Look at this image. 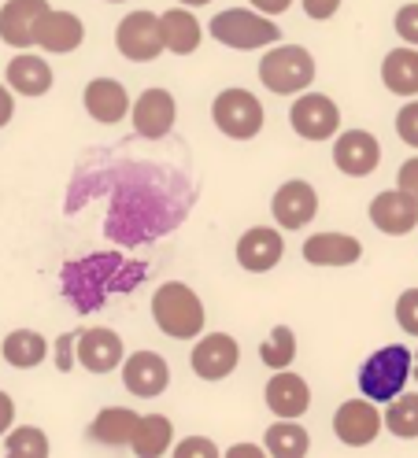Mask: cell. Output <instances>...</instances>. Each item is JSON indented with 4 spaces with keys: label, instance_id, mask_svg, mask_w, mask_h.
Masks as SVG:
<instances>
[{
    "label": "cell",
    "instance_id": "30bf717a",
    "mask_svg": "<svg viewBox=\"0 0 418 458\" xmlns=\"http://www.w3.org/2000/svg\"><path fill=\"white\" fill-rule=\"evenodd\" d=\"M237 340L226 336V333H211V336H200L197 348H192L189 362H192V374H197L200 381H222L230 377L237 369Z\"/></svg>",
    "mask_w": 418,
    "mask_h": 458
},
{
    "label": "cell",
    "instance_id": "277c9868",
    "mask_svg": "<svg viewBox=\"0 0 418 458\" xmlns=\"http://www.w3.org/2000/svg\"><path fill=\"white\" fill-rule=\"evenodd\" d=\"M211 38L218 45H230V48H263V45H274V41H282V30L274 26L270 15L263 12H244V8H230V12H218L211 19Z\"/></svg>",
    "mask_w": 418,
    "mask_h": 458
},
{
    "label": "cell",
    "instance_id": "cb8c5ba5",
    "mask_svg": "<svg viewBox=\"0 0 418 458\" xmlns=\"http://www.w3.org/2000/svg\"><path fill=\"white\" fill-rule=\"evenodd\" d=\"M381 81L397 97H418V48H393L381 60Z\"/></svg>",
    "mask_w": 418,
    "mask_h": 458
},
{
    "label": "cell",
    "instance_id": "d590c367",
    "mask_svg": "<svg viewBox=\"0 0 418 458\" xmlns=\"http://www.w3.org/2000/svg\"><path fill=\"white\" fill-rule=\"evenodd\" d=\"M397 182H400V192H407V196L414 199V204H418V156H414V159H407V163L400 166Z\"/></svg>",
    "mask_w": 418,
    "mask_h": 458
},
{
    "label": "cell",
    "instance_id": "7c38bea8",
    "mask_svg": "<svg viewBox=\"0 0 418 458\" xmlns=\"http://www.w3.org/2000/svg\"><path fill=\"white\" fill-rule=\"evenodd\" d=\"M74 359L90 374H111L123 362V336L115 329H78L74 336Z\"/></svg>",
    "mask_w": 418,
    "mask_h": 458
},
{
    "label": "cell",
    "instance_id": "484cf974",
    "mask_svg": "<svg viewBox=\"0 0 418 458\" xmlns=\"http://www.w3.org/2000/svg\"><path fill=\"white\" fill-rule=\"evenodd\" d=\"M133 421H137V414L130 407H104L97 414V421L90 425V440H97L104 447H126L130 433H133Z\"/></svg>",
    "mask_w": 418,
    "mask_h": 458
},
{
    "label": "cell",
    "instance_id": "9c48e42d",
    "mask_svg": "<svg viewBox=\"0 0 418 458\" xmlns=\"http://www.w3.org/2000/svg\"><path fill=\"white\" fill-rule=\"evenodd\" d=\"M333 163H337V170H341V174H348V178L374 174L378 163H381L378 137L367 133V130H345L337 137V145H333Z\"/></svg>",
    "mask_w": 418,
    "mask_h": 458
},
{
    "label": "cell",
    "instance_id": "52a82bcc",
    "mask_svg": "<svg viewBox=\"0 0 418 458\" xmlns=\"http://www.w3.org/2000/svg\"><path fill=\"white\" fill-rule=\"evenodd\" d=\"M289 123L300 137L308 140H329L333 133L341 130V111L329 97L322 93H303L293 107H289Z\"/></svg>",
    "mask_w": 418,
    "mask_h": 458
},
{
    "label": "cell",
    "instance_id": "d6986e66",
    "mask_svg": "<svg viewBox=\"0 0 418 458\" xmlns=\"http://www.w3.org/2000/svg\"><path fill=\"white\" fill-rule=\"evenodd\" d=\"M267 407L277 418H300L311 407V388L300 374H289V369H277L267 385Z\"/></svg>",
    "mask_w": 418,
    "mask_h": 458
},
{
    "label": "cell",
    "instance_id": "3957f363",
    "mask_svg": "<svg viewBox=\"0 0 418 458\" xmlns=\"http://www.w3.org/2000/svg\"><path fill=\"white\" fill-rule=\"evenodd\" d=\"M260 81L267 85L270 93H277V97L308 89V85L315 81L311 52L300 48V45H277V48H270L260 60Z\"/></svg>",
    "mask_w": 418,
    "mask_h": 458
},
{
    "label": "cell",
    "instance_id": "ac0fdd59",
    "mask_svg": "<svg viewBox=\"0 0 418 458\" xmlns=\"http://www.w3.org/2000/svg\"><path fill=\"white\" fill-rule=\"evenodd\" d=\"M86 41V26L74 12H45L38 30H34V45H41L45 52H74Z\"/></svg>",
    "mask_w": 418,
    "mask_h": 458
},
{
    "label": "cell",
    "instance_id": "5b68a950",
    "mask_svg": "<svg viewBox=\"0 0 418 458\" xmlns=\"http://www.w3.org/2000/svg\"><path fill=\"white\" fill-rule=\"evenodd\" d=\"M215 126L234 140H252L263 130V104L248 89H222L211 104Z\"/></svg>",
    "mask_w": 418,
    "mask_h": 458
},
{
    "label": "cell",
    "instance_id": "836d02e7",
    "mask_svg": "<svg viewBox=\"0 0 418 458\" xmlns=\"http://www.w3.org/2000/svg\"><path fill=\"white\" fill-rule=\"evenodd\" d=\"M178 458H215L218 454V447L208 440V437H189V440H182L178 447H171Z\"/></svg>",
    "mask_w": 418,
    "mask_h": 458
},
{
    "label": "cell",
    "instance_id": "f546056e",
    "mask_svg": "<svg viewBox=\"0 0 418 458\" xmlns=\"http://www.w3.org/2000/svg\"><path fill=\"white\" fill-rule=\"evenodd\" d=\"M260 359L270 369H289V362L296 359V336L289 326H277L263 344H260Z\"/></svg>",
    "mask_w": 418,
    "mask_h": 458
},
{
    "label": "cell",
    "instance_id": "d6a6232c",
    "mask_svg": "<svg viewBox=\"0 0 418 458\" xmlns=\"http://www.w3.org/2000/svg\"><path fill=\"white\" fill-rule=\"evenodd\" d=\"M397 133H400L404 145L418 148V100H411V104L400 107V114H397Z\"/></svg>",
    "mask_w": 418,
    "mask_h": 458
},
{
    "label": "cell",
    "instance_id": "ba28073f",
    "mask_svg": "<svg viewBox=\"0 0 418 458\" xmlns=\"http://www.w3.org/2000/svg\"><path fill=\"white\" fill-rule=\"evenodd\" d=\"M333 433L345 447H367L381 433V414L374 407V399H348L333 414Z\"/></svg>",
    "mask_w": 418,
    "mask_h": 458
},
{
    "label": "cell",
    "instance_id": "4dcf8cb0",
    "mask_svg": "<svg viewBox=\"0 0 418 458\" xmlns=\"http://www.w3.org/2000/svg\"><path fill=\"white\" fill-rule=\"evenodd\" d=\"M4 451L12 458H45L48 454V437L41 433V428H34V425H19V428H12V433H8Z\"/></svg>",
    "mask_w": 418,
    "mask_h": 458
},
{
    "label": "cell",
    "instance_id": "4fadbf2b",
    "mask_svg": "<svg viewBox=\"0 0 418 458\" xmlns=\"http://www.w3.org/2000/svg\"><path fill=\"white\" fill-rule=\"evenodd\" d=\"M175 119H178V107L166 89H145L133 104V130L149 140H159V137L171 133Z\"/></svg>",
    "mask_w": 418,
    "mask_h": 458
},
{
    "label": "cell",
    "instance_id": "f1b7e54d",
    "mask_svg": "<svg viewBox=\"0 0 418 458\" xmlns=\"http://www.w3.org/2000/svg\"><path fill=\"white\" fill-rule=\"evenodd\" d=\"M388 425V433L400 440H414L418 437V392H400L388 399V411L381 418Z\"/></svg>",
    "mask_w": 418,
    "mask_h": 458
},
{
    "label": "cell",
    "instance_id": "83f0119b",
    "mask_svg": "<svg viewBox=\"0 0 418 458\" xmlns=\"http://www.w3.org/2000/svg\"><path fill=\"white\" fill-rule=\"evenodd\" d=\"M45 355H48V340L34 329H15L4 336V359L15 369H34L45 362Z\"/></svg>",
    "mask_w": 418,
    "mask_h": 458
},
{
    "label": "cell",
    "instance_id": "7402d4cb",
    "mask_svg": "<svg viewBox=\"0 0 418 458\" xmlns=\"http://www.w3.org/2000/svg\"><path fill=\"white\" fill-rule=\"evenodd\" d=\"M159 30H163V48H171L175 55H189L197 52L200 41H204V26L192 12H182V8H171L159 15Z\"/></svg>",
    "mask_w": 418,
    "mask_h": 458
},
{
    "label": "cell",
    "instance_id": "4316f807",
    "mask_svg": "<svg viewBox=\"0 0 418 458\" xmlns=\"http://www.w3.org/2000/svg\"><path fill=\"white\" fill-rule=\"evenodd\" d=\"M263 444H267V454H274V458H303L311 447V437L303 425H296V418H282L277 425L267 428Z\"/></svg>",
    "mask_w": 418,
    "mask_h": 458
},
{
    "label": "cell",
    "instance_id": "603a6c76",
    "mask_svg": "<svg viewBox=\"0 0 418 458\" xmlns=\"http://www.w3.org/2000/svg\"><path fill=\"white\" fill-rule=\"evenodd\" d=\"M171 444H175V425H171V418H163V414L141 418V414H137L133 433H130V451H133L137 458H159V454L171 451Z\"/></svg>",
    "mask_w": 418,
    "mask_h": 458
},
{
    "label": "cell",
    "instance_id": "5bb4252c",
    "mask_svg": "<svg viewBox=\"0 0 418 458\" xmlns=\"http://www.w3.org/2000/svg\"><path fill=\"white\" fill-rule=\"evenodd\" d=\"M45 12H48V0H8L0 8V41L12 48H30Z\"/></svg>",
    "mask_w": 418,
    "mask_h": 458
},
{
    "label": "cell",
    "instance_id": "6da1fadb",
    "mask_svg": "<svg viewBox=\"0 0 418 458\" xmlns=\"http://www.w3.org/2000/svg\"><path fill=\"white\" fill-rule=\"evenodd\" d=\"M152 318L156 326L175 336V340H192L204 333V303L200 296L182 281H166L152 296Z\"/></svg>",
    "mask_w": 418,
    "mask_h": 458
},
{
    "label": "cell",
    "instance_id": "8992f818",
    "mask_svg": "<svg viewBox=\"0 0 418 458\" xmlns=\"http://www.w3.org/2000/svg\"><path fill=\"white\" fill-rule=\"evenodd\" d=\"M115 45L126 60L133 64H152L163 52V30H159V15L152 12H130L115 26Z\"/></svg>",
    "mask_w": 418,
    "mask_h": 458
},
{
    "label": "cell",
    "instance_id": "ffe728a7",
    "mask_svg": "<svg viewBox=\"0 0 418 458\" xmlns=\"http://www.w3.org/2000/svg\"><path fill=\"white\" fill-rule=\"evenodd\" d=\"M81 100H86V111L93 114L97 123H119L126 119V111H130V93H126V85L115 81V78H93L86 85V93H81Z\"/></svg>",
    "mask_w": 418,
    "mask_h": 458
},
{
    "label": "cell",
    "instance_id": "d4e9b609",
    "mask_svg": "<svg viewBox=\"0 0 418 458\" xmlns=\"http://www.w3.org/2000/svg\"><path fill=\"white\" fill-rule=\"evenodd\" d=\"M8 85L22 97H45L52 89V67L45 60H38V55L19 52L8 64Z\"/></svg>",
    "mask_w": 418,
    "mask_h": 458
},
{
    "label": "cell",
    "instance_id": "b9f144b4",
    "mask_svg": "<svg viewBox=\"0 0 418 458\" xmlns=\"http://www.w3.org/2000/svg\"><path fill=\"white\" fill-rule=\"evenodd\" d=\"M226 454H230V458H260L263 451H260V447H248V444H237V447H230Z\"/></svg>",
    "mask_w": 418,
    "mask_h": 458
},
{
    "label": "cell",
    "instance_id": "1f68e13d",
    "mask_svg": "<svg viewBox=\"0 0 418 458\" xmlns=\"http://www.w3.org/2000/svg\"><path fill=\"white\" fill-rule=\"evenodd\" d=\"M397 322H400V329H407L411 336H418V289H407L397 300Z\"/></svg>",
    "mask_w": 418,
    "mask_h": 458
},
{
    "label": "cell",
    "instance_id": "ee69618b",
    "mask_svg": "<svg viewBox=\"0 0 418 458\" xmlns=\"http://www.w3.org/2000/svg\"><path fill=\"white\" fill-rule=\"evenodd\" d=\"M411 374H414V381H418V352L411 355Z\"/></svg>",
    "mask_w": 418,
    "mask_h": 458
},
{
    "label": "cell",
    "instance_id": "2e32d148",
    "mask_svg": "<svg viewBox=\"0 0 418 458\" xmlns=\"http://www.w3.org/2000/svg\"><path fill=\"white\" fill-rule=\"evenodd\" d=\"M371 222L388 237H404L418 225V204L400 192V189H388V192H378L374 204H371Z\"/></svg>",
    "mask_w": 418,
    "mask_h": 458
},
{
    "label": "cell",
    "instance_id": "ab89813d",
    "mask_svg": "<svg viewBox=\"0 0 418 458\" xmlns=\"http://www.w3.org/2000/svg\"><path fill=\"white\" fill-rule=\"evenodd\" d=\"M252 8L274 19V15H282V12H289V8H293V0H252Z\"/></svg>",
    "mask_w": 418,
    "mask_h": 458
},
{
    "label": "cell",
    "instance_id": "7bdbcfd3",
    "mask_svg": "<svg viewBox=\"0 0 418 458\" xmlns=\"http://www.w3.org/2000/svg\"><path fill=\"white\" fill-rule=\"evenodd\" d=\"M182 4H189V8H200V4H211V0H182Z\"/></svg>",
    "mask_w": 418,
    "mask_h": 458
},
{
    "label": "cell",
    "instance_id": "60d3db41",
    "mask_svg": "<svg viewBox=\"0 0 418 458\" xmlns=\"http://www.w3.org/2000/svg\"><path fill=\"white\" fill-rule=\"evenodd\" d=\"M12 114H15L12 89H4V85H0V126H8V123H12Z\"/></svg>",
    "mask_w": 418,
    "mask_h": 458
},
{
    "label": "cell",
    "instance_id": "8fae6325",
    "mask_svg": "<svg viewBox=\"0 0 418 458\" xmlns=\"http://www.w3.org/2000/svg\"><path fill=\"white\" fill-rule=\"evenodd\" d=\"M282 255H286V237L277 233V229H270V225H252L237 241V263L248 274L274 270L277 263H282Z\"/></svg>",
    "mask_w": 418,
    "mask_h": 458
},
{
    "label": "cell",
    "instance_id": "74e56055",
    "mask_svg": "<svg viewBox=\"0 0 418 458\" xmlns=\"http://www.w3.org/2000/svg\"><path fill=\"white\" fill-rule=\"evenodd\" d=\"M337 8H341V0H303V12H308V19H315V22L337 15Z\"/></svg>",
    "mask_w": 418,
    "mask_h": 458
},
{
    "label": "cell",
    "instance_id": "e575fe53",
    "mask_svg": "<svg viewBox=\"0 0 418 458\" xmlns=\"http://www.w3.org/2000/svg\"><path fill=\"white\" fill-rule=\"evenodd\" d=\"M397 34L418 48V4H407L397 12Z\"/></svg>",
    "mask_w": 418,
    "mask_h": 458
},
{
    "label": "cell",
    "instance_id": "8d00e7d4",
    "mask_svg": "<svg viewBox=\"0 0 418 458\" xmlns=\"http://www.w3.org/2000/svg\"><path fill=\"white\" fill-rule=\"evenodd\" d=\"M74 336H78V333H64L60 340H55V366H60L64 374L74 366Z\"/></svg>",
    "mask_w": 418,
    "mask_h": 458
},
{
    "label": "cell",
    "instance_id": "9a60e30c",
    "mask_svg": "<svg viewBox=\"0 0 418 458\" xmlns=\"http://www.w3.org/2000/svg\"><path fill=\"white\" fill-rule=\"evenodd\" d=\"M274 218L282 229H303L319 215V192L308 182H286L274 192Z\"/></svg>",
    "mask_w": 418,
    "mask_h": 458
},
{
    "label": "cell",
    "instance_id": "44dd1931",
    "mask_svg": "<svg viewBox=\"0 0 418 458\" xmlns=\"http://www.w3.org/2000/svg\"><path fill=\"white\" fill-rule=\"evenodd\" d=\"M359 255H363V244L348 233H315L303 241V259L311 267H352Z\"/></svg>",
    "mask_w": 418,
    "mask_h": 458
},
{
    "label": "cell",
    "instance_id": "7a4b0ae2",
    "mask_svg": "<svg viewBox=\"0 0 418 458\" xmlns=\"http://www.w3.org/2000/svg\"><path fill=\"white\" fill-rule=\"evenodd\" d=\"M411 377V352L404 344H388V348L374 352L363 366H359V392L374 403H388L393 395L404 392Z\"/></svg>",
    "mask_w": 418,
    "mask_h": 458
},
{
    "label": "cell",
    "instance_id": "e0dca14e",
    "mask_svg": "<svg viewBox=\"0 0 418 458\" xmlns=\"http://www.w3.org/2000/svg\"><path fill=\"white\" fill-rule=\"evenodd\" d=\"M123 381H126V388L133 395L152 399V395H159L166 385H171V366H166L163 355H156V352H137L123 366Z\"/></svg>",
    "mask_w": 418,
    "mask_h": 458
},
{
    "label": "cell",
    "instance_id": "f35d334b",
    "mask_svg": "<svg viewBox=\"0 0 418 458\" xmlns=\"http://www.w3.org/2000/svg\"><path fill=\"white\" fill-rule=\"evenodd\" d=\"M12 421H15V403H12L8 392H0V437L12 428Z\"/></svg>",
    "mask_w": 418,
    "mask_h": 458
}]
</instances>
